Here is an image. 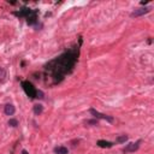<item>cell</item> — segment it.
Returning a JSON list of instances; mask_svg holds the SVG:
<instances>
[{
    "instance_id": "cell-1",
    "label": "cell",
    "mask_w": 154,
    "mask_h": 154,
    "mask_svg": "<svg viewBox=\"0 0 154 154\" xmlns=\"http://www.w3.org/2000/svg\"><path fill=\"white\" fill-rule=\"evenodd\" d=\"M79 45L66 50L59 57L52 59L45 65V72L50 78L53 79V84L62 82L66 75L72 72L78 60Z\"/></svg>"
},
{
    "instance_id": "cell-2",
    "label": "cell",
    "mask_w": 154,
    "mask_h": 154,
    "mask_svg": "<svg viewBox=\"0 0 154 154\" xmlns=\"http://www.w3.org/2000/svg\"><path fill=\"white\" fill-rule=\"evenodd\" d=\"M21 85H22L23 90L25 92V94L28 95L30 99H43V96H45L43 92L36 89L31 82H29V81H22Z\"/></svg>"
},
{
    "instance_id": "cell-3",
    "label": "cell",
    "mask_w": 154,
    "mask_h": 154,
    "mask_svg": "<svg viewBox=\"0 0 154 154\" xmlns=\"http://www.w3.org/2000/svg\"><path fill=\"white\" fill-rule=\"evenodd\" d=\"M89 112H90L92 116L95 117V119H104V120H107L109 123H113V120H115V119H113V117L107 116V115H104V113H100V112L96 111L95 109H90Z\"/></svg>"
},
{
    "instance_id": "cell-4",
    "label": "cell",
    "mask_w": 154,
    "mask_h": 154,
    "mask_svg": "<svg viewBox=\"0 0 154 154\" xmlns=\"http://www.w3.org/2000/svg\"><path fill=\"white\" fill-rule=\"evenodd\" d=\"M31 12H33V10H31V9L25 7V6H24V7H22L19 11H13L12 13H13L15 16L19 17V18H25V19H26V18L29 17V15H30Z\"/></svg>"
},
{
    "instance_id": "cell-5",
    "label": "cell",
    "mask_w": 154,
    "mask_h": 154,
    "mask_svg": "<svg viewBox=\"0 0 154 154\" xmlns=\"http://www.w3.org/2000/svg\"><path fill=\"white\" fill-rule=\"evenodd\" d=\"M140 143H141V140H138L137 142H131L129 145H126L124 147L123 152L124 153H132V152H136L138 148H140Z\"/></svg>"
},
{
    "instance_id": "cell-6",
    "label": "cell",
    "mask_w": 154,
    "mask_h": 154,
    "mask_svg": "<svg viewBox=\"0 0 154 154\" xmlns=\"http://www.w3.org/2000/svg\"><path fill=\"white\" fill-rule=\"evenodd\" d=\"M151 11V7H140V9H136L131 12L130 17L134 18V17H140V16H143L146 13H148Z\"/></svg>"
},
{
    "instance_id": "cell-7",
    "label": "cell",
    "mask_w": 154,
    "mask_h": 154,
    "mask_svg": "<svg viewBox=\"0 0 154 154\" xmlns=\"http://www.w3.org/2000/svg\"><path fill=\"white\" fill-rule=\"evenodd\" d=\"M37 13H39V10H33V12L29 15V17L26 18V23L29 25H35L37 23Z\"/></svg>"
},
{
    "instance_id": "cell-8",
    "label": "cell",
    "mask_w": 154,
    "mask_h": 154,
    "mask_svg": "<svg viewBox=\"0 0 154 154\" xmlns=\"http://www.w3.org/2000/svg\"><path fill=\"white\" fill-rule=\"evenodd\" d=\"M4 112H5L6 116H13L15 112H16V109L12 104H6L5 107H4Z\"/></svg>"
},
{
    "instance_id": "cell-9",
    "label": "cell",
    "mask_w": 154,
    "mask_h": 154,
    "mask_svg": "<svg viewBox=\"0 0 154 154\" xmlns=\"http://www.w3.org/2000/svg\"><path fill=\"white\" fill-rule=\"evenodd\" d=\"M96 145L99 147H101V148H111V147L113 146L112 142L110 141H105V140H99V141L96 142Z\"/></svg>"
},
{
    "instance_id": "cell-10",
    "label": "cell",
    "mask_w": 154,
    "mask_h": 154,
    "mask_svg": "<svg viewBox=\"0 0 154 154\" xmlns=\"http://www.w3.org/2000/svg\"><path fill=\"white\" fill-rule=\"evenodd\" d=\"M6 79H7V72L4 68L0 66V83H5Z\"/></svg>"
},
{
    "instance_id": "cell-11",
    "label": "cell",
    "mask_w": 154,
    "mask_h": 154,
    "mask_svg": "<svg viewBox=\"0 0 154 154\" xmlns=\"http://www.w3.org/2000/svg\"><path fill=\"white\" fill-rule=\"evenodd\" d=\"M54 153L56 154H69V151H68L66 147L59 146V147H56V148H54Z\"/></svg>"
},
{
    "instance_id": "cell-12",
    "label": "cell",
    "mask_w": 154,
    "mask_h": 154,
    "mask_svg": "<svg viewBox=\"0 0 154 154\" xmlns=\"http://www.w3.org/2000/svg\"><path fill=\"white\" fill-rule=\"evenodd\" d=\"M42 112H43V106H42V105L37 104V105L34 106V113H35L36 116H40Z\"/></svg>"
},
{
    "instance_id": "cell-13",
    "label": "cell",
    "mask_w": 154,
    "mask_h": 154,
    "mask_svg": "<svg viewBox=\"0 0 154 154\" xmlns=\"http://www.w3.org/2000/svg\"><path fill=\"white\" fill-rule=\"evenodd\" d=\"M128 141V135H120L116 138V142L117 143H125Z\"/></svg>"
},
{
    "instance_id": "cell-14",
    "label": "cell",
    "mask_w": 154,
    "mask_h": 154,
    "mask_svg": "<svg viewBox=\"0 0 154 154\" xmlns=\"http://www.w3.org/2000/svg\"><path fill=\"white\" fill-rule=\"evenodd\" d=\"M9 125L10 126H13V128H16V126L18 125V120L17 119H10L9 120Z\"/></svg>"
},
{
    "instance_id": "cell-15",
    "label": "cell",
    "mask_w": 154,
    "mask_h": 154,
    "mask_svg": "<svg viewBox=\"0 0 154 154\" xmlns=\"http://www.w3.org/2000/svg\"><path fill=\"white\" fill-rule=\"evenodd\" d=\"M87 124H93V125H98V119H93V120H87Z\"/></svg>"
},
{
    "instance_id": "cell-16",
    "label": "cell",
    "mask_w": 154,
    "mask_h": 154,
    "mask_svg": "<svg viewBox=\"0 0 154 154\" xmlns=\"http://www.w3.org/2000/svg\"><path fill=\"white\" fill-rule=\"evenodd\" d=\"M21 154H29V153H28V151H25V149H23V151L21 152Z\"/></svg>"
}]
</instances>
